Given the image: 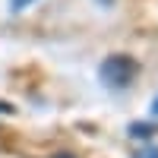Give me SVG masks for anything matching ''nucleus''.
I'll use <instances>...</instances> for the list:
<instances>
[{"instance_id": "obj_1", "label": "nucleus", "mask_w": 158, "mask_h": 158, "mask_svg": "<svg viewBox=\"0 0 158 158\" xmlns=\"http://www.w3.org/2000/svg\"><path fill=\"white\" fill-rule=\"evenodd\" d=\"M133 76H136V60L127 54H114L101 67V82L108 89H127L133 82Z\"/></svg>"}, {"instance_id": "obj_2", "label": "nucleus", "mask_w": 158, "mask_h": 158, "mask_svg": "<svg viewBox=\"0 0 158 158\" xmlns=\"http://www.w3.org/2000/svg\"><path fill=\"white\" fill-rule=\"evenodd\" d=\"M136 158H158V146H142L136 152Z\"/></svg>"}, {"instance_id": "obj_3", "label": "nucleus", "mask_w": 158, "mask_h": 158, "mask_svg": "<svg viewBox=\"0 0 158 158\" xmlns=\"http://www.w3.org/2000/svg\"><path fill=\"white\" fill-rule=\"evenodd\" d=\"M35 0H10V6H13V13H22L25 6H32Z\"/></svg>"}, {"instance_id": "obj_4", "label": "nucleus", "mask_w": 158, "mask_h": 158, "mask_svg": "<svg viewBox=\"0 0 158 158\" xmlns=\"http://www.w3.org/2000/svg\"><path fill=\"white\" fill-rule=\"evenodd\" d=\"M152 114H155V117H158V98H155V101H152Z\"/></svg>"}, {"instance_id": "obj_5", "label": "nucleus", "mask_w": 158, "mask_h": 158, "mask_svg": "<svg viewBox=\"0 0 158 158\" xmlns=\"http://www.w3.org/2000/svg\"><path fill=\"white\" fill-rule=\"evenodd\" d=\"M57 158H73V155H57Z\"/></svg>"}]
</instances>
